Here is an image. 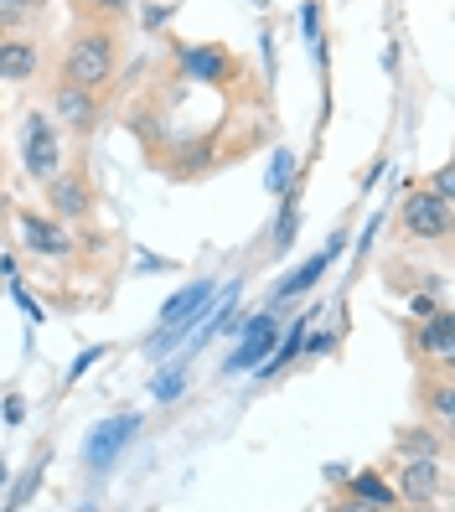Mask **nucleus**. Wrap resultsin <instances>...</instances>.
Returning a JSON list of instances; mask_svg holds the SVG:
<instances>
[{
  "label": "nucleus",
  "instance_id": "11",
  "mask_svg": "<svg viewBox=\"0 0 455 512\" xmlns=\"http://www.w3.org/2000/svg\"><path fill=\"white\" fill-rule=\"evenodd\" d=\"M37 73V47L32 42H0V78L26 83Z\"/></svg>",
  "mask_w": 455,
  "mask_h": 512
},
{
  "label": "nucleus",
  "instance_id": "15",
  "mask_svg": "<svg viewBox=\"0 0 455 512\" xmlns=\"http://www.w3.org/2000/svg\"><path fill=\"white\" fill-rule=\"evenodd\" d=\"M306 326H311V321H295V331L285 337V347H275V352H269L264 363H259V373H280V368H290V363H295V352L306 347Z\"/></svg>",
  "mask_w": 455,
  "mask_h": 512
},
{
  "label": "nucleus",
  "instance_id": "13",
  "mask_svg": "<svg viewBox=\"0 0 455 512\" xmlns=\"http://www.w3.org/2000/svg\"><path fill=\"white\" fill-rule=\"evenodd\" d=\"M419 347L435 357H455V316H430L419 326Z\"/></svg>",
  "mask_w": 455,
  "mask_h": 512
},
{
  "label": "nucleus",
  "instance_id": "23",
  "mask_svg": "<svg viewBox=\"0 0 455 512\" xmlns=\"http://www.w3.org/2000/svg\"><path fill=\"white\" fill-rule=\"evenodd\" d=\"M409 311H414V316H435V300H430V295H414Z\"/></svg>",
  "mask_w": 455,
  "mask_h": 512
},
{
  "label": "nucleus",
  "instance_id": "22",
  "mask_svg": "<svg viewBox=\"0 0 455 512\" xmlns=\"http://www.w3.org/2000/svg\"><path fill=\"white\" fill-rule=\"evenodd\" d=\"M435 414H440V419L455 414V394H450V388H440V394H435Z\"/></svg>",
  "mask_w": 455,
  "mask_h": 512
},
{
  "label": "nucleus",
  "instance_id": "25",
  "mask_svg": "<svg viewBox=\"0 0 455 512\" xmlns=\"http://www.w3.org/2000/svg\"><path fill=\"white\" fill-rule=\"evenodd\" d=\"M300 26H306V37H316V6L300 11Z\"/></svg>",
  "mask_w": 455,
  "mask_h": 512
},
{
  "label": "nucleus",
  "instance_id": "21",
  "mask_svg": "<svg viewBox=\"0 0 455 512\" xmlns=\"http://www.w3.org/2000/svg\"><path fill=\"white\" fill-rule=\"evenodd\" d=\"M11 295L21 300V311H26V316H32V321H42V311H37V300H32V295H26L21 285H11Z\"/></svg>",
  "mask_w": 455,
  "mask_h": 512
},
{
  "label": "nucleus",
  "instance_id": "12",
  "mask_svg": "<svg viewBox=\"0 0 455 512\" xmlns=\"http://www.w3.org/2000/svg\"><path fill=\"white\" fill-rule=\"evenodd\" d=\"M52 207H57L63 218L88 213V187L78 182V176H52Z\"/></svg>",
  "mask_w": 455,
  "mask_h": 512
},
{
  "label": "nucleus",
  "instance_id": "16",
  "mask_svg": "<svg viewBox=\"0 0 455 512\" xmlns=\"http://www.w3.org/2000/svg\"><path fill=\"white\" fill-rule=\"evenodd\" d=\"M181 68H187V78H223V52H212V47H192L187 57H181Z\"/></svg>",
  "mask_w": 455,
  "mask_h": 512
},
{
  "label": "nucleus",
  "instance_id": "1",
  "mask_svg": "<svg viewBox=\"0 0 455 512\" xmlns=\"http://www.w3.org/2000/svg\"><path fill=\"white\" fill-rule=\"evenodd\" d=\"M114 73V42L104 32H83L73 37L68 57H63V83H78V88H104Z\"/></svg>",
  "mask_w": 455,
  "mask_h": 512
},
{
  "label": "nucleus",
  "instance_id": "8",
  "mask_svg": "<svg viewBox=\"0 0 455 512\" xmlns=\"http://www.w3.org/2000/svg\"><path fill=\"white\" fill-rule=\"evenodd\" d=\"M52 109H57V119H63V125L88 130V125H94V88L63 83V88H57V99H52Z\"/></svg>",
  "mask_w": 455,
  "mask_h": 512
},
{
  "label": "nucleus",
  "instance_id": "7",
  "mask_svg": "<svg viewBox=\"0 0 455 512\" xmlns=\"http://www.w3.org/2000/svg\"><path fill=\"white\" fill-rule=\"evenodd\" d=\"M21 238H26V249H32V254H47V259L68 254V233L57 223H47V218H37V213H21Z\"/></svg>",
  "mask_w": 455,
  "mask_h": 512
},
{
  "label": "nucleus",
  "instance_id": "3",
  "mask_svg": "<svg viewBox=\"0 0 455 512\" xmlns=\"http://www.w3.org/2000/svg\"><path fill=\"white\" fill-rule=\"evenodd\" d=\"M21 161H26V171H32L37 182H52V176H57V161H63V150H57V130L47 125V114H32V119H26Z\"/></svg>",
  "mask_w": 455,
  "mask_h": 512
},
{
  "label": "nucleus",
  "instance_id": "14",
  "mask_svg": "<svg viewBox=\"0 0 455 512\" xmlns=\"http://www.w3.org/2000/svg\"><path fill=\"white\" fill-rule=\"evenodd\" d=\"M352 502H357V507H393V502H399V492H388L383 476L362 471V476L352 481Z\"/></svg>",
  "mask_w": 455,
  "mask_h": 512
},
{
  "label": "nucleus",
  "instance_id": "9",
  "mask_svg": "<svg viewBox=\"0 0 455 512\" xmlns=\"http://www.w3.org/2000/svg\"><path fill=\"white\" fill-rule=\"evenodd\" d=\"M337 249H342V233H337V238H331V249H321L316 259H306V264H300V269H295V275H290V280L280 285V300H295V295H306V290H311V285H316V280L326 275V264H331V259H337Z\"/></svg>",
  "mask_w": 455,
  "mask_h": 512
},
{
  "label": "nucleus",
  "instance_id": "17",
  "mask_svg": "<svg viewBox=\"0 0 455 512\" xmlns=\"http://www.w3.org/2000/svg\"><path fill=\"white\" fill-rule=\"evenodd\" d=\"M295 228H300V218H295V207H290V197H285V207H280V244H275V249H290Z\"/></svg>",
  "mask_w": 455,
  "mask_h": 512
},
{
  "label": "nucleus",
  "instance_id": "5",
  "mask_svg": "<svg viewBox=\"0 0 455 512\" xmlns=\"http://www.w3.org/2000/svg\"><path fill=\"white\" fill-rule=\"evenodd\" d=\"M404 228L419 238H445L450 233V202H440L430 192H409L404 197Z\"/></svg>",
  "mask_w": 455,
  "mask_h": 512
},
{
  "label": "nucleus",
  "instance_id": "28",
  "mask_svg": "<svg viewBox=\"0 0 455 512\" xmlns=\"http://www.w3.org/2000/svg\"><path fill=\"white\" fill-rule=\"evenodd\" d=\"M254 6H264V0H254Z\"/></svg>",
  "mask_w": 455,
  "mask_h": 512
},
{
  "label": "nucleus",
  "instance_id": "2",
  "mask_svg": "<svg viewBox=\"0 0 455 512\" xmlns=\"http://www.w3.org/2000/svg\"><path fill=\"white\" fill-rule=\"evenodd\" d=\"M207 300H212V280H197V285H187V290H176V295L166 300V311H161V337L150 342V352H166V347H176V342H187V326H197V316H202Z\"/></svg>",
  "mask_w": 455,
  "mask_h": 512
},
{
  "label": "nucleus",
  "instance_id": "6",
  "mask_svg": "<svg viewBox=\"0 0 455 512\" xmlns=\"http://www.w3.org/2000/svg\"><path fill=\"white\" fill-rule=\"evenodd\" d=\"M140 430V419L135 414H119V419H104V425L88 435V466L94 471H104V466H114V456L130 445V435Z\"/></svg>",
  "mask_w": 455,
  "mask_h": 512
},
{
  "label": "nucleus",
  "instance_id": "27",
  "mask_svg": "<svg viewBox=\"0 0 455 512\" xmlns=\"http://www.w3.org/2000/svg\"><path fill=\"white\" fill-rule=\"evenodd\" d=\"M94 6H99V11H125L130 0H94Z\"/></svg>",
  "mask_w": 455,
  "mask_h": 512
},
{
  "label": "nucleus",
  "instance_id": "10",
  "mask_svg": "<svg viewBox=\"0 0 455 512\" xmlns=\"http://www.w3.org/2000/svg\"><path fill=\"white\" fill-rule=\"evenodd\" d=\"M435 492H440L435 456H419V461H409V471H404V497H409V502H435Z\"/></svg>",
  "mask_w": 455,
  "mask_h": 512
},
{
  "label": "nucleus",
  "instance_id": "26",
  "mask_svg": "<svg viewBox=\"0 0 455 512\" xmlns=\"http://www.w3.org/2000/svg\"><path fill=\"white\" fill-rule=\"evenodd\" d=\"M21 414H26V404H21V399H6V419H11V425H16Z\"/></svg>",
  "mask_w": 455,
  "mask_h": 512
},
{
  "label": "nucleus",
  "instance_id": "19",
  "mask_svg": "<svg viewBox=\"0 0 455 512\" xmlns=\"http://www.w3.org/2000/svg\"><path fill=\"white\" fill-rule=\"evenodd\" d=\"M285 176H290V150H280V156H275V171H269V187H285Z\"/></svg>",
  "mask_w": 455,
  "mask_h": 512
},
{
  "label": "nucleus",
  "instance_id": "20",
  "mask_svg": "<svg viewBox=\"0 0 455 512\" xmlns=\"http://www.w3.org/2000/svg\"><path fill=\"white\" fill-rule=\"evenodd\" d=\"M99 357H104V347H88V352L78 357V363H73V373H68V378H83V373H88V363H99Z\"/></svg>",
  "mask_w": 455,
  "mask_h": 512
},
{
  "label": "nucleus",
  "instance_id": "4",
  "mask_svg": "<svg viewBox=\"0 0 455 512\" xmlns=\"http://www.w3.org/2000/svg\"><path fill=\"white\" fill-rule=\"evenodd\" d=\"M233 331H244V342H238V352L228 357V373H249V368H259L269 352H275V321L269 316H254V321H238Z\"/></svg>",
  "mask_w": 455,
  "mask_h": 512
},
{
  "label": "nucleus",
  "instance_id": "18",
  "mask_svg": "<svg viewBox=\"0 0 455 512\" xmlns=\"http://www.w3.org/2000/svg\"><path fill=\"white\" fill-rule=\"evenodd\" d=\"M26 11H32V0H0V26H16Z\"/></svg>",
  "mask_w": 455,
  "mask_h": 512
},
{
  "label": "nucleus",
  "instance_id": "24",
  "mask_svg": "<svg viewBox=\"0 0 455 512\" xmlns=\"http://www.w3.org/2000/svg\"><path fill=\"white\" fill-rule=\"evenodd\" d=\"M435 197L450 202V171H435Z\"/></svg>",
  "mask_w": 455,
  "mask_h": 512
}]
</instances>
